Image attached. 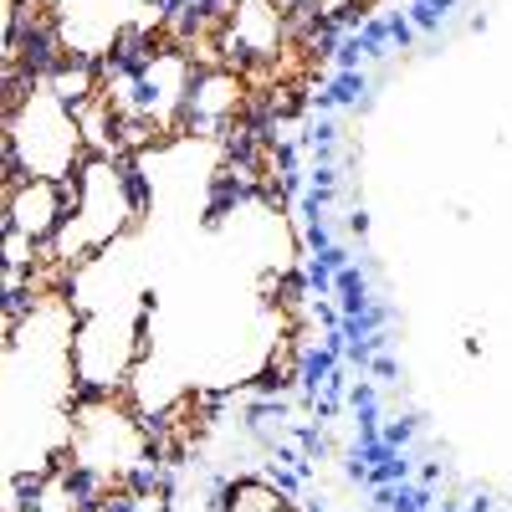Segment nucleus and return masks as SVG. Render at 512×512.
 Listing matches in <instances>:
<instances>
[{"mask_svg":"<svg viewBox=\"0 0 512 512\" xmlns=\"http://www.w3.org/2000/svg\"><path fill=\"white\" fill-rule=\"evenodd\" d=\"M62 466L88 492H123L154 477V425L123 395H82Z\"/></svg>","mask_w":512,"mask_h":512,"instance_id":"nucleus-3","label":"nucleus"},{"mask_svg":"<svg viewBox=\"0 0 512 512\" xmlns=\"http://www.w3.org/2000/svg\"><path fill=\"white\" fill-rule=\"evenodd\" d=\"M308 11H318V16H344V11H354V0H308Z\"/></svg>","mask_w":512,"mask_h":512,"instance_id":"nucleus-10","label":"nucleus"},{"mask_svg":"<svg viewBox=\"0 0 512 512\" xmlns=\"http://www.w3.org/2000/svg\"><path fill=\"white\" fill-rule=\"evenodd\" d=\"M67 200H72L67 185L6 175V236H21L47 256V246L57 241V231L67 221Z\"/></svg>","mask_w":512,"mask_h":512,"instance_id":"nucleus-6","label":"nucleus"},{"mask_svg":"<svg viewBox=\"0 0 512 512\" xmlns=\"http://www.w3.org/2000/svg\"><path fill=\"white\" fill-rule=\"evenodd\" d=\"M67 221L57 231V241L47 246V277L57 287H67L72 272H82L88 262H98L103 251L123 246L139 231V221L149 216V195L139 169L123 154H93L77 169V180L67 185Z\"/></svg>","mask_w":512,"mask_h":512,"instance_id":"nucleus-1","label":"nucleus"},{"mask_svg":"<svg viewBox=\"0 0 512 512\" xmlns=\"http://www.w3.org/2000/svg\"><path fill=\"white\" fill-rule=\"evenodd\" d=\"M241 103H246V77L236 67H226V62H210L195 77L185 128H190V134H200V139H221L226 128L236 123Z\"/></svg>","mask_w":512,"mask_h":512,"instance_id":"nucleus-8","label":"nucleus"},{"mask_svg":"<svg viewBox=\"0 0 512 512\" xmlns=\"http://www.w3.org/2000/svg\"><path fill=\"white\" fill-rule=\"evenodd\" d=\"M221 512H297V507L267 477H241V482H231L221 492Z\"/></svg>","mask_w":512,"mask_h":512,"instance_id":"nucleus-9","label":"nucleus"},{"mask_svg":"<svg viewBox=\"0 0 512 512\" xmlns=\"http://www.w3.org/2000/svg\"><path fill=\"white\" fill-rule=\"evenodd\" d=\"M0 159H6V175L52 180V185H72L77 169L93 159L82 108L57 93L47 72H11Z\"/></svg>","mask_w":512,"mask_h":512,"instance_id":"nucleus-2","label":"nucleus"},{"mask_svg":"<svg viewBox=\"0 0 512 512\" xmlns=\"http://www.w3.org/2000/svg\"><path fill=\"white\" fill-rule=\"evenodd\" d=\"M149 354V303L128 297L108 308H77L72 369L82 395H123Z\"/></svg>","mask_w":512,"mask_h":512,"instance_id":"nucleus-5","label":"nucleus"},{"mask_svg":"<svg viewBox=\"0 0 512 512\" xmlns=\"http://www.w3.org/2000/svg\"><path fill=\"white\" fill-rule=\"evenodd\" d=\"M221 47L241 62H272L287 41V6L282 0H226L221 11Z\"/></svg>","mask_w":512,"mask_h":512,"instance_id":"nucleus-7","label":"nucleus"},{"mask_svg":"<svg viewBox=\"0 0 512 512\" xmlns=\"http://www.w3.org/2000/svg\"><path fill=\"white\" fill-rule=\"evenodd\" d=\"M52 62L108 67L128 57L159 21V0H36Z\"/></svg>","mask_w":512,"mask_h":512,"instance_id":"nucleus-4","label":"nucleus"}]
</instances>
